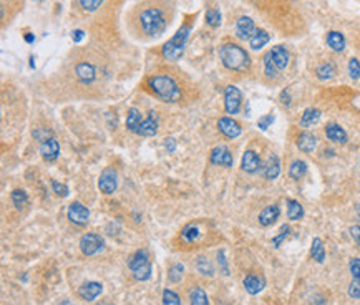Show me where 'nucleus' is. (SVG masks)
Here are the masks:
<instances>
[{"label": "nucleus", "instance_id": "nucleus-54", "mask_svg": "<svg viewBox=\"0 0 360 305\" xmlns=\"http://www.w3.org/2000/svg\"><path fill=\"white\" fill-rule=\"evenodd\" d=\"M33 2H37V4H42V2H45V0H33Z\"/></svg>", "mask_w": 360, "mask_h": 305}, {"label": "nucleus", "instance_id": "nucleus-18", "mask_svg": "<svg viewBox=\"0 0 360 305\" xmlns=\"http://www.w3.org/2000/svg\"><path fill=\"white\" fill-rule=\"evenodd\" d=\"M279 214H281V209H279V206L277 204H271V206H268V208H264L261 211V214H259V224L264 225V227L272 225L279 219Z\"/></svg>", "mask_w": 360, "mask_h": 305}, {"label": "nucleus", "instance_id": "nucleus-55", "mask_svg": "<svg viewBox=\"0 0 360 305\" xmlns=\"http://www.w3.org/2000/svg\"><path fill=\"white\" fill-rule=\"evenodd\" d=\"M100 305H111V303H100Z\"/></svg>", "mask_w": 360, "mask_h": 305}, {"label": "nucleus", "instance_id": "nucleus-8", "mask_svg": "<svg viewBox=\"0 0 360 305\" xmlns=\"http://www.w3.org/2000/svg\"><path fill=\"white\" fill-rule=\"evenodd\" d=\"M98 188L105 194H113L118 188V174L113 168H106L98 179Z\"/></svg>", "mask_w": 360, "mask_h": 305}, {"label": "nucleus", "instance_id": "nucleus-43", "mask_svg": "<svg viewBox=\"0 0 360 305\" xmlns=\"http://www.w3.org/2000/svg\"><path fill=\"white\" fill-rule=\"evenodd\" d=\"M52 189H53V192H55L57 196H62V197H66V196L70 194L68 188H66L65 184H60L57 181H52Z\"/></svg>", "mask_w": 360, "mask_h": 305}, {"label": "nucleus", "instance_id": "nucleus-48", "mask_svg": "<svg viewBox=\"0 0 360 305\" xmlns=\"http://www.w3.org/2000/svg\"><path fill=\"white\" fill-rule=\"evenodd\" d=\"M164 146H166V149H168V152H173L176 149V141H175V138H168L164 141Z\"/></svg>", "mask_w": 360, "mask_h": 305}, {"label": "nucleus", "instance_id": "nucleus-33", "mask_svg": "<svg viewBox=\"0 0 360 305\" xmlns=\"http://www.w3.org/2000/svg\"><path fill=\"white\" fill-rule=\"evenodd\" d=\"M189 300H191V305H209L208 294H206L201 287H195L191 290Z\"/></svg>", "mask_w": 360, "mask_h": 305}, {"label": "nucleus", "instance_id": "nucleus-17", "mask_svg": "<svg viewBox=\"0 0 360 305\" xmlns=\"http://www.w3.org/2000/svg\"><path fill=\"white\" fill-rule=\"evenodd\" d=\"M103 292V285L100 282H85L82 287L78 289V295L86 302H91Z\"/></svg>", "mask_w": 360, "mask_h": 305}, {"label": "nucleus", "instance_id": "nucleus-23", "mask_svg": "<svg viewBox=\"0 0 360 305\" xmlns=\"http://www.w3.org/2000/svg\"><path fill=\"white\" fill-rule=\"evenodd\" d=\"M317 146V138L310 133H302L297 136V148L304 152H312Z\"/></svg>", "mask_w": 360, "mask_h": 305}, {"label": "nucleus", "instance_id": "nucleus-37", "mask_svg": "<svg viewBox=\"0 0 360 305\" xmlns=\"http://www.w3.org/2000/svg\"><path fill=\"white\" fill-rule=\"evenodd\" d=\"M206 23L209 27H219L221 25V12L218 9L206 10Z\"/></svg>", "mask_w": 360, "mask_h": 305}, {"label": "nucleus", "instance_id": "nucleus-11", "mask_svg": "<svg viewBox=\"0 0 360 305\" xmlns=\"http://www.w3.org/2000/svg\"><path fill=\"white\" fill-rule=\"evenodd\" d=\"M209 161L216 166H226V168H231L232 163H234V159H232L231 151L226 148V146H216V148L211 151Z\"/></svg>", "mask_w": 360, "mask_h": 305}, {"label": "nucleus", "instance_id": "nucleus-52", "mask_svg": "<svg viewBox=\"0 0 360 305\" xmlns=\"http://www.w3.org/2000/svg\"><path fill=\"white\" fill-rule=\"evenodd\" d=\"M25 40H27V42H29V43H32L35 38H33V35H27V37H25Z\"/></svg>", "mask_w": 360, "mask_h": 305}, {"label": "nucleus", "instance_id": "nucleus-42", "mask_svg": "<svg viewBox=\"0 0 360 305\" xmlns=\"http://www.w3.org/2000/svg\"><path fill=\"white\" fill-rule=\"evenodd\" d=\"M289 232H291L289 225H287V224H284L282 227H281V232H279V236H276L274 239H272V244H274L276 247H279V245L282 244V241H284V239L289 236Z\"/></svg>", "mask_w": 360, "mask_h": 305}, {"label": "nucleus", "instance_id": "nucleus-24", "mask_svg": "<svg viewBox=\"0 0 360 305\" xmlns=\"http://www.w3.org/2000/svg\"><path fill=\"white\" fill-rule=\"evenodd\" d=\"M322 116V113L321 110H317V108H307L304 111V115L301 118V126L302 128H310L312 124H316L319 119H321Z\"/></svg>", "mask_w": 360, "mask_h": 305}, {"label": "nucleus", "instance_id": "nucleus-12", "mask_svg": "<svg viewBox=\"0 0 360 305\" xmlns=\"http://www.w3.org/2000/svg\"><path fill=\"white\" fill-rule=\"evenodd\" d=\"M218 128H219V131H221L226 138H229V139H234L237 136H241V133H243L241 124H239L237 121H234L232 118H228V116L219 119V121H218Z\"/></svg>", "mask_w": 360, "mask_h": 305}, {"label": "nucleus", "instance_id": "nucleus-30", "mask_svg": "<svg viewBox=\"0 0 360 305\" xmlns=\"http://www.w3.org/2000/svg\"><path fill=\"white\" fill-rule=\"evenodd\" d=\"M304 216V209L299 201L296 199H289L287 201V217L291 221H299V219H302Z\"/></svg>", "mask_w": 360, "mask_h": 305}, {"label": "nucleus", "instance_id": "nucleus-34", "mask_svg": "<svg viewBox=\"0 0 360 305\" xmlns=\"http://www.w3.org/2000/svg\"><path fill=\"white\" fill-rule=\"evenodd\" d=\"M181 237L184 239L186 242H195L196 239L199 237V227L196 224H188L181 231Z\"/></svg>", "mask_w": 360, "mask_h": 305}, {"label": "nucleus", "instance_id": "nucleus-1", "mask_svg": "<svg viewBox=\"0 0 360 305\" xmlns=\"http://www.w3.org/2000/svg\"><path fill=\"white\" fill-rule=\"evenodd\" d=\"M171 18L173 7L170 0H145L131 12L130 27L141 38H156L170 27Z\"/></svg>", "mask_w": 360, "mask_h": 305}, {"label": "nucleus", "instance_id": "nucleus-35", "mask_svg": "<svg viewBox=\"0 0 360 305\" xmlns=\"http://www.w3.org/2000/svg\"><path fill=\"white\" fill-rule=\"evenodd\" d=\"M196 269L201 272L203 275H209V277H211L212 274H214V267H212V264H211L206 257H199V259H198Z\"/></svg>", "mask_w": 360, "mask_h": 305}, {"label": "nucleus", "instance_id": "nucleus-5", "mask_svg": "<svg viewBox=\"0 0 360 305\" xmlns=\"http://www.w3.org/2000/svg\"><path fill=\"white\" fill-rule=\"evenodd\" d=\"M128 267L131 270L133 277L136 281H148L151 277V262H150V254L146 249H139L131 256Z\"/></svg>", "mask_w": 360, "mask_h": 305}, {"label": "nucleus", "instance_id": "nucleus-36", "mask_svg": "<svg viewBox=\"0 0 360 305\" xmlns=\"http://www.w3.org/2000/svg\"><path fill=\"white\" fill-rule=\"evenodd\" d=\"M277 68H276V65L274 62H272V58L269 55V52L264 55V73H266V77L268 78H276L277 77Z\"/></svg>", "mask_w": 360, "mask_h": 305}, {"label": "nucleus", "instance_id": "nucleus-53", "mask_svg": "<svg viewBox=\"0 0 360 305\" xmlns=\"http://www.w3.org/2000/svg\"><path fill=\"white\" fill-rule=\"evenodd\" d=\"M60 305H73V303H71L70 300H63V302H62V303H60Z\"/></svg>", "mask_w": 360, "mask_h": 305}, {"label": "nucleus", "instance_id": "nucleus-4", "mask_svg": "<svg viewBox=\"0 0 360 305\" xmlns=\"http://www.w3.org/2000/svg\"><path fill=\"white\" fill-rule=\"evenodd\" d=\"M189 32H191V27L189 25H183L181 29L176 32V35L173 37L170 42H166L163 45V57L170 62H175L179 57L183 55L184 52V45H186V40L189 37Z\"/></svg>", "mask_w": 360, "mask_h": 305}, {"label": "nucleus", "instance_id": "nucleus-49", "mask_svg": "<svg viewBox=\"0 0 360 305\" xmlns=\"http://www.w3.org/2000/svg\"><path fill=\"white\" fill-rule=\"evenodd\" d=\"M350 236L360 244V225H352V227H350Z\"/></svg>", "mask_w": 360, "mask_h": 305}, {"label": "nucleus", "instance_id": "nucleus-26", "mask_svg": "<svg viewBox=\"0 0 360 305\" xmlns=\"http://www.w3.org/2000/svg\"><path fill=\"white\" fill-rule=\"evenodd\" d=\"M141 123H143V118H141V113H139V110L130 108L128 118H126V130L131 131V133H136Z\"/></svg>", "mask_w": 360, "mask_h": 305}, {"label": "nucleus", "instance_id": "nucleus-16", "mask_svg": "<svg viewBox=\"0 0 360 305\" xmlns=\"http://www.w3.org/2000/svg\"><path fill=\"white\" fill-rule=\"evenodd\" d=\"M269 55H271L272 62H274L276 68H277L279 71H281V70H284L285 66L289 65V58H291V55H289L287 48H285V46H282V45L272 46V48H271V52H269Z\"/></svg>", "mask_w": 360, "mask_h": 305}, {"label": "nucleus", "instance_id": "nucleus-27", "mask_svg": "<svg viewBox=\"0 0 360 305\" xmlns=\"http://www.w3.org/2000/svg\"><path fill=\"white\" fill-rule=\"evenodd\" d=\"M335 73H337L335 65L330 63V62L321 63V65H319L317 68H316V75H317L319 80H330V78L335 77Z\"/></svg>", "mask_w": 360, "mask_h": 305}, {"label": "nucleus", "instance_id": "nucleus-22", "mask_svg": "<svg viewBox=\"0 0 360 305\" xmlns=\"http://www.w3.org/2000/svg\"><path fill=\"white\" fill-rule=\"evenodd\" d=\"M156 133H158V123H156L155 115H153V111H151L150 116L146 119H143V123L139 124L136 135H139V136H155Z\"/></svg>", "mask_w": 360, "mask_h": 305}, {"label": "nucleus", "instance_id": "nucleus-7", "mask_svg": "<svg viewBox=\"0 0 360 305\" xmlns=\"http://www.w3.org/2000/svg\"><path fill=\"white\" fill-rule=\"evenodd\" d=\"M105 247V241L100 234H95V232H88L85 234L82 239H80V249L85 256H95L98 252H102Z\"/></svg>", "mask_w": 360, "mask_h": 305}, {"label": "nucleus", "instance_id": "nucleus-19", "mask_svg": "<svg viewBox=\"0 0 360 305\" xmlns=\"http://www.w3.org/2000/svg\"><path fill=\"white\" fill-rule=\"evenodd\" d=\"M243 284H244L246 292H248V294H251V295L259 294V292H261V290L266 287V281H264L262 277L256 275V274H249V275H246Z\"/></svg>", "mask_w": 360, "mask_h": 305}, {"label": "nucleus", "instance_id": "nucleus-47", "mask_svg": "<svg viewBox=\"0 0 360 305\" xmlns=\"http://www.w3.org/2000/svg\"><path fill=\"white\" fill-rule=\"evenodd\" d=\"M218 262H219V265H223V272H224L226 275H228L229 274V269H228V265H226V259H224V252L223 250L218 254Z\"/></svg>", "mask_w": 360, "mask_h": 305}, {"label": "nucleus", "instance_id": "nucleus-3", "mask_svg": "<svg viewBox=\"0 0 360 305\" xmlns=\"http://www.w3.org/2000/svg\"><path fill=\"white\" fill-rule=\"evenodd\" d=\"M219 57H221V62L226 68L232 71H246L251 66V58L248 55V52L237 43L228 42L221 45Z\"/></svg>", "mask_w": 360, "mask_h": 305}, {"label": "nucleus", "instance_id": "nucleus-38", "mask_svg": "<svg viewBox=\"0 0 360 305\" xmlns=\"http://www.w3.org/2000/svg\"><path fill=\"white\" fill-rule=\"evenodd\" d=\"M183 270H184L183 264H173L168 270V278L171 282H179L183 277Z\"/></svg>", "mask_w": 360, "mask_h": 305}, {"label": "nucleus", "instance_id": "nucleus-51", "mask_svg": "<svg viewBox=\"0 0 360 305\" xmlns=\"http://www.w3.org/2000/svg\"><path fill=\"white\" fill-rule=\"evenodd\" d=\"M83 37H85V32L83 30H75V32H73V42H75V43L82 42Z\"/></svg>", "mask_w": 360, "mask_h": 305}, {"label": "nucleus", "instance_id": "nucleus-20", "mask_svg": "<svg viewBox=\"0 0 360 305\" xmlns=\"http://www.w3.org/2000/svg\"><path fill=\"white\" fill-rule=\"evenodd\" d=\"M325 136L337 144L347 143V133H345L344 128H341L337 123H329L327 126H325Z\"/></svg>", "mask_w": 360, "mask_h": 305}, {"label": "nucleus", "instance_id": "nucleus-29", "mask_svg": "<svg viewBox=\"0 0 360 305\" xmlns=\"http://www.w3.org/2000/svg\"><path fill=\"white\" fill-rule=\"evenodd\" d=\"M305 172H307V163L301 161V159H296V161L292 163L291 168H289V176L294 179V181L302 179L305 176Z\"/></svg>", "mask_w": 360, "mask_h": 305}, {"label": "nucleus", "instance_id": "nucleus-40", "mask_svg": "<svg viewBox=\"0 0 360 305\" xmlns=\"http://www.w3.org/2000/svg\"><path fill=\"white\" fill-rule=\"evenodd\" d=\"M78 2L86 12H95L98 7L103 4V0H78Z\"/></svg>", "mask_w": 360, "mask_h": 305}, {"label": "nucleus", "instance_id": "nucleus-25", "mask_svg": "<svg viewBox=\"0 0 360 305\" xmlns=\"http://www.w3.org/2000/svg\"><path fill=\"white\" fill-rule=\"evenodd\" d=\"M327 45L330 46L334 52H342L345 48V38L341 32L332 30L327 33Z\"/></svg>", "mask_w": 360, "mask_h": 305}, {"label": "nucleus", "instance_id": "nucleus-13", "mask_svg": "<svg viewBox=\"0 0 360 305\" xmlns=\"http://www.w3.org/2000/svg\"><path fill=\"white\" fill-rule=\"evenodd\" d=\"M40 152H42V158L45 161H55L58 158V152H60V144L57 141V138H46L40 144Z\"/></svg>", "mask_w": 360, "mask_h": 305}, {"label": "nucleus", "instance_id": "nucleus-15", "mask_svg": "<svg viewBox=\"0 0 360 305\" xmlns=\"http://www.w3.org/2000/svg\"><path fill=\"white\" fill-rule=\"evenodd\" d=\"M75 75L77 78L80 80L82 83L88 85V83H93L97 78V70L95 66L88 62H80L77 66H75Z\"/></svg>", "mask_w": 360, "mask_h": 305}, {"label": "nucleus", "instance_id": "nucleus-45", "mask_svg": "<svg viewBox=\"0 0 360 305\" xmlns=\"http://www.w3.org/2000/svg\"><path fill=\"white\" fill-rule=\"evenodd\" d=\"M349 267H350V272H352V275H354V278H360V259L358 257L350 259Z\"/></svg>", "mask_w": 360, "mask_h": 305}, {"label": "nucleus", "instance_id": "nucleus-41", "mask_svg": "<svg viewBox=\"0 0 360 305\" xmlns=\"http://www.w3.org/2000/svg\"><path fill=\"white\" fill-rule=\"evenodd\" d=\"M349 73H350V77L357 80L360 78V62L357 58H350V62H349Z\"/></svg>", "mask_w": 360, "mask_h": 305}, {"label": "nucleus", "instance_id": "nucleus-10", "mask_svg": "<svg viewBox=\"0 0 360 305\" xmlns=\"http://www.w3.org/2000/svg\"><path fill=\"white\" fill-rule=\"evenodd\" d=\"M257 32L254 20L251 17H239L236 22V37L241 40H251L252 35Z\"/></svg>", "mask_w": 360, "mask_h": 305}, {"label": "nucleus", "instance_id": "nucleus-50", "mask_svg": "<svg viewBox=\"0 0 360 305\" xmlns=\"http://www.w3.org/2000/svg\"><path fill=\"white\" fill-rule=\"evenodd\" d=\"M281 103L282 105H291V95H289V90H282V93H281Z\"/></svg>", "mask_w": 360, "mask_h": 305}, {"label": "nucleus", "instance_id": "nucleus-46", "mask_svg": "<svg viewBox=\"0 0 360 305\" xmlns=\"http://www.w3.org/2000/svg\"><path fill=\"white\" fill-rule=\"evenodd\" d=\"M272 123H274V115H271V113H269V115H266V116H262L261 119H259L257 126H259L261 130H268Z\"/></svg>", "mask_w": 360, "mask_h": 305}, {"label": "nucleus", "instance_id": "nucleus-44", "mask_svg": "<svg viewBox=\"0 0 360 305\" xmlns=\"http://www.w3.org/2000/svg\"><path fill=\"white\" fill-rule=\"evenodd\" d=\"M349 295L352 298H358L360 300V278H354L352 284L349 285Z\"/></svg>", "mask_w": 360, "mask_h": 305}, {"label": "nucleus", "instance_id": "nucleus-2", "mask_svg": "<svg viewBox=\"0 0 360 305\" xmlns=\"http://www.w3.org/2000/svg\"><path fill=\"white\" fill-rule=\"evenodd\" d=\"M150 91L164 103H176L181 99V90L179 85L171 75H153L148 78Z\"/></svg>", "mask_w": 360, "mask_h": 305}, {"label": "nucleus", "instance_id": "nucleus-9", "mask_svg": "<svg viewBox=\"0 0 360 305\" xmlns=\"http://www.w3.org/2000/svg\"><path fill=\"white\" fill-rule=\"evenodd\" d=\"M66 214H68V219L71 222H75L78 225H85L86 222L90 221V211L78 201L71 202L68 206V212H66Z\"/></svg>", "mask_w": 360, "mask_h": 305}, {"label": "nucleus", "instance_id": "nucleus-32", "mask_svg": "<svg viewBox=\"0 0 360 305\" xmlns=\"http://www.w3.org/2000/svg\"><path fill=\"white\" fill-rule=\"evenodd\" d=\"M10 197H12L13 206H15L18 211H22L27 206V202H29V196H27V192L23 189H13Z\"/></svg>", "mask_w": 360, "mask_h": 305}, {"label": "nucleus", "instance_id": "nucleus-21", "mask_svg": "<svg viewBox=\"0 0 360 305\" xmlns=\"http://www.w3.org/2000/svg\"><path fill=\"white\" fill-rule=\"evenodd\" d=\"M279 174H281V159L276 155H271L268 163L264 166V177L272 181V179H276Z\"/></svg>", "mask_w": 360, "mask_h": 305}, {"label": "nucleus", "instance_id": "nucleus-6", "mask_svg": "<svg viewBox=\"0 0 360 305\" xmlns=\"http://www.w3.org/2000/svg\"><path fill=\"white\" fill-rule=\"evenodd\" d=\"M243 93L234 85H228L224 90V108L228 115H237L241 111Z\"/></svg>", "mask_w": 360, "mask_h": 305}, {"label": "nucleus", "instance_id": "nucleus-28", "mask_svg": "<svg viewBox=\"0 0 360 305\" xmlns=\"http://www.w3.org/2000/svg\"><path fill=\"white\" fill-rule=\"evenodd\" d=\"M269 40H271V37H269L268 32H266V30H257L254 35H252V38L249 40V45H251L252 50H261L264 45H268Z\"/></svg>", "mask_w": 360, "mask_h": 305}, {"label": "nucleus", "instance_id": "nucleus-14", "mask_svg": "<svg viewBox=\"0 0 360 305\" xmlns=\"http://www.w3.org/2000/svg\"><path fill=\"white\" fill-rule=\"evenodd\" d=\"M241 168L244 172H249V174H254V172L261 169V158H259L256 151L248 149L244 152L241 159Z\"/></svg>", "mask_w": 360, "mask_h": 305}, {"label": "nucleus", "instance_id": "nucleus-31", "mask_svg": "<svg viewBox=\"0 0 360 305\" xmlns=\"http://www.w3.org/2000/svg\"><path fill=\"white\" fill-rule=\"evenodd\" d=\"M310 256L314 259L316 262L322 264L325 261V249H324V244L319 237H316L312 241V247H310Z\"/></svg>", "mask_w": 360, "mask_h": 305}, {"label": "nucleus", "instance_id": "nucleus-39", "mask_svg": "<svg viewBox=\"0 0 360 305\" xmlns=\"http://www.w3.org/2000/svg\"><path fill=\"white\" fill-rule=\"evenodd\" d=\"M163 305H181V298L178 297L176 292L166 289L163 292Z\"/></svg>", "mask_w": 360, "mask_h": 305}]
</instances>
